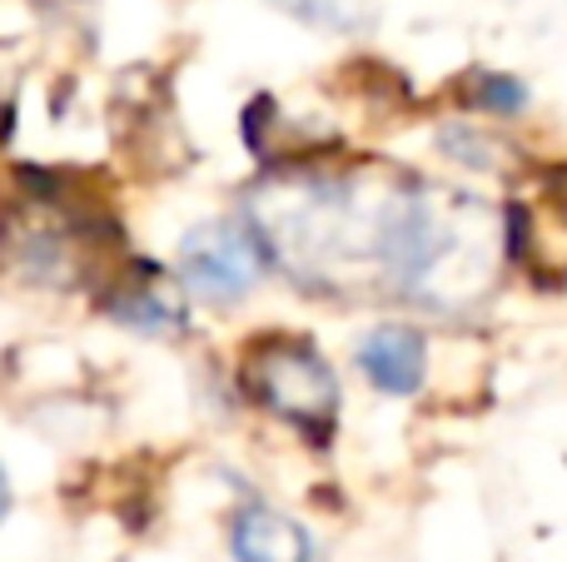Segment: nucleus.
<instances>
[{"label":"nucleus","instance_id":"20e7f679","mask_svg":"<svg viewBox=\"0 0 567 562\" xmlns=\"http://www.w3.org/2000/svg\"><path fill=\"white\" fill-rule=\"evenodd\" d=\"M353 358H359V374L389 398H413L429 378V339L409 324L369 329Z\"/></svg>","mask_w":567,"mask_h":562},{"label":"nucleus","instance_id":"0eeeda50","mask_svg":"<svg viewBox=\"0 0 567 562\" xmlns=\"http://www.w3.org/2000/svg\"><path fill=\"white\" fill-rule=\"evenodd\" d=\"M473 105L493 119H518V115H528L533 90L518 75H478L473 80Z\"/></svg>","mask_w":567,"mask_h":562},{"label":"nucleus","instance_id":"1a4fd4ad","mask_svg":"<svg viewBox=\"0 0 567 562\" xmlns=\"http://www.w3.org/2000/svg\"><path fill=\"white\" fill-rule=\"evenodd\" d=\"M6 513H10V478H6V468H0V523H6Z\"/></svg>","mask_w":567,"mask_h":562},{"label":"nucleus","instance_id":"f257e3e1","mask_svg":"<svg viewBox=\"0 0 567 562\" xmlns=\"http://www.w3.org/2000/svg\"><path fill=\"white\" fill-rule=\"evenodd\" d=\"M239 384L259 408H269L289 428H299L313 444H329L339 434V378L329 358L299 334L259 339L245 354Z\"/></svg>","mask_w":567,"mask_h":562},{"label":"nucleus","instance_id":"39448f33","mask_svg":"<svg viewBox=\"0 0 567 562\" xmlns=\"http://www.w3.org/2000/svg\"><path fill=\"white\" fill-rule=\"evenodd\" d=\"M229 548H235V562H323L309 528L265 503L239 508L229 523Z\"/></svg>","mask_w":567,"mask_h":562},{"label":"nucleus","instance_id":"6e6552de","mask_svg":"<svg viewBox=\"0 0 567 562\" xmlns=\"http://www.w3.org/2000/svg\"><path fill=\"white\" fill-rule=\"evenodd\" d=\"M443 149H449V159H458V165H473V169H493L498 165V149H493V139L483 135L478 125H468V119H458V125L443 129Z\"/></svg>","mask_w":567,"mask_h":562},{"label":"nucleus","instance_id":"7ed1b4c3","mask_svg":"<svg viewBox=\"0 0 567 562\" xmlns=\"http://www.w3.org/2000/svg\"><path fill=\"white\" fill-rule=\"evenodd\" d=\"M100 304H105V314L115 319V324L135 329V334H150V339H175L189 329L185 299L159 274V264H130L125 274L110 279Z\"/></svg>","mask_w":567,"mask_h":562},{"label":"nucleus","instance_id":"423d86ee","mask_svg":"<svg viewBox=\"0 0 567 562\" xmlns=\"http://www.w3.org/2000/svg\"><path fill=\"white\" fill-rule=\"evenodd\" d=\"M269 6L313 30H333V35H363L373 25V0H269Z\"/></svg>","mask_w":567,"mask_h":562},{"label":"nucleus","instance_id":"f03ea898","mask_svg":"<svg viewBox=\"0 0 567 562\" xmlns=\"http://www.w3.org/2000/svg\"><path fill=\"white\" fill-rule=\"evenodd\" d=\"M265 264H275V254L249 215L209 219L179 239V284L205 304H239L259 284Z\"/></svg>","mask_w":567,"mask_h":562}]
</instances>
